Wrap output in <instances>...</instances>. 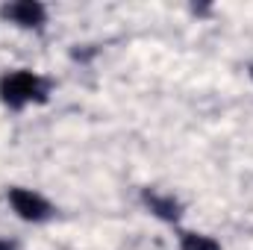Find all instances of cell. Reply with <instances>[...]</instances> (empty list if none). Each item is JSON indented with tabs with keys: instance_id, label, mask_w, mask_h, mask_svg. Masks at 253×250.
<instances>
[{
	"instance_id": "obj_7",
	"label": "cell",
	"mask_w": 253,
	"mask_h": 250,
	"mask_svg": "<svg viewBox=\"0 0 253 250\" xmlns=\"http://www.w3.org/2000/svg\"><path fill=\"white\" fill-rule=\"evenodd\" d=\"M251 77H253V65H251Z\"/></svg>"
},
{
	"instance_id": "obj_2",
	"label": "cell",
	"mask_w": 253,
	"mask_h": 250,
	"mask_svg": "<svg viewBox=\"0 0 253 250\" xmlns=\"http://www.w3.org/2000/svg\"><path fill=\"white\" fill-rule=\"evenodd\" d=\"M9 203H12V209L18 212V218L33 221V224L47 221L50 212H53V206H50L39 191H33V188H9Z\"/></svg>"
},
{
	"instance_id": "obj_6",
	"label": "cell",
	"mask_w": 253,
	"mask_h": 250,
	"mask_svg": "<svg viewBox=\"0 0 253 250\" xmlns=\"http://www.w3.org/2000/svg\"><path fill=\"white\" fill-rule=\"evenodd\" d=\"M0 250H15V242H9V239H0Z\"/></svg>"
},
{
	"instance_id": "obj_1",
	"label": "cell",
	"mask_w": 253,
	"mask_h": 250,
	"mask_svg": "<svg viewBox=\"0 0 253 250\" xmlns=\"http://www.w3.org/2000/svg\"><path fill=\"white\" fill-rule=\"evenodd\" d=\"M0 100L12 109H24L27 103L47 100V83L33 71H12L0 77Z\"/></svg>"
},
{
	"instance_id": "obj_4",
	"label": "cell",
	"mask_w": 253,
	"mask_h": 250,
	"mask_svg": "<svg viewBox=\"0 0 253 250\" xmlns=\"http://www.w3.org/2000/svg\"><path fill=\"white\" fill-rule=\"evenodd\" d=\"M144 203H147V209H150L156 218H162V221H177V218H180V212H183L180 200H177V197H171V194L144 191Z\"/></svg>"
},
{
	"instance_id": "obj_3",
	"label": "cell",
	"mask_w": 253,
	"mask_h": 250,
	"mask_svg": "<svg viewBox=\"0 0 253 250\" xmlns=\"http://www.w3.org/2000/svg\"><path fill=\"white\" fill-rule=\"evenodd\" d=\"M0 15L9 18V21L18 24V27H42V24L47 21V9H44V3H39V0H18V3H9V6L0 9Z\"/></svg>"
},
{
	"instance_id": "obj_5",
	"label": "cell",
	"mask_w": 253,
	"mask_h": 250,
	"mask_svg": "<svg viewBox=\"0 0 253 250\" xmlns=\"http://www.w3.org/2000/svg\"><path fill=\"white\" fill-rule=\"evenodd\" d=\"M180 250H221V245L209 236H200V233H183Z\"/></svg>"
}]
</instances>
